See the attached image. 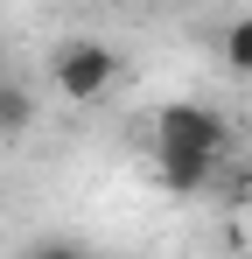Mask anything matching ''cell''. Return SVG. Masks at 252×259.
I'll return each mask as SVG.
<instances>
[{
    "label": "cell",
    "instance_id": "cell-1",
    "mask_svg": "<svg viewBox=\"0 0 252 259\" xmlns=\"http://www.w3.org/2000/svg\"><path fill=\"white\" fill-rule=\"evenodd\" d=\"M56 91L63 98H77V105H91V98H105L112 91V77H119V49L91 42V35H70V42L56 49Z\"/></svg>",
    "mask_w": 252,
    "mask_h": 259
},
{
    "label": "cell",
    "instance_id": "cell-2",
    "mask_svg": "<svg viewBox=\"0 0 252 259\" xmlns=\"http://www.w3.org/2000/svg\"><path fill=\"white\" fill-rule=\"evenodd\" d=\"M154 140H161V147H203V154H224V119H217L210 105H161Z\"/></svg>",
    "mask_w": 252,
    "mask_h": 259
},
{
    "label": "cell",
    "instance_id": "cell-3",
    "mask_svg": "<svg viewBox=\"0 0 252 259\" xmlns=\"http://www.w3.org/2000/svg\"><path fill=\"white\" fill-rule=\"evenodd\" d=\"M154 168H161V189L196 196L210 182V168H217V154H203V147H154Z\"/></svg>",
    "mask_w": 252,
    "mask_h": 259
},
{
    "label": "cell",
    "instance_id": "cell-4",
    "mask_svg": "<svg viewBox=\"0 0 252 259\" xmlns=\"http://www.w3.org/2000/svg\"><path fill=\"white\" fill-rule=\"evenodd\" d=\"M35 126V98L21 84H0V133H28Z\"/></svg>",
    "mask_w": 252,
    "mask_h": 259
},
{
    "label": "cell",
    "instance_id": "cell-5",
    "mask_svg": "<svg viewBox=\"0 0 252 259\" xmlns=\"http://www.w3.org/2000/svg\"><path fill=\"white\" fill-rule=\"evenodd\" d=\"M224 63H231V70H245V77H252V14H245V21H231V28H224Z\"/></svg>",
    "mask_w": 252,
    "mask_h": 259
},
{
    "label": "cell",
    "instance_id": "cell-6",
    "mask_svg": "<svg viewBox=\"0 0 252 259\" xmlns=\"http://www.w3.org/2000/svg\"><path fill=\"white\" fill-rule=\"evenodd\" d=\"M105 7H133V0H105Z\"/></svg>",
    "mask_w": 252,
    "mask_h": 259
}]
</instances>
